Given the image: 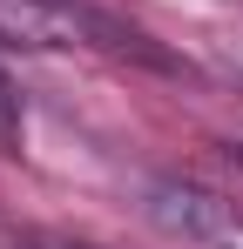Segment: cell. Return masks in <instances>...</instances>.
<instances>
[{
  "instance_id": "1",
  "label": "cell",
  "mask_w": 243,
  "mask_h": 249,
  "mask_svg": "<svg viewBox=\"0 0 243 249\" xmlns=\"http://www.w3.org/2000/svg\"><path fill=\"white\" fill-rule=\"evenodd\" d=\"M0 41L7 47H135L142 34H122L101 14L75 0H0Z\"/></svg>"
},
{
  "instance_id": "2",
  "label": "cell",
  "mask_w": 243,
  "mask_h": 249,
  "mask_svg": "<svg viewBox=\"0 0 243 249\" xmlns=\"http://www.w3.org/2000/svg\"><path fill=\"white\" fill-rule=\"evenodd\" d=\"M142 209H149V222H162L169 236H182L196 249H243V209L209 196V189H196V182L162 175V182H149Z\"/></svg>"
}]
</instances>
